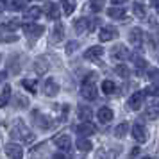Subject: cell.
Segmentation results:
<instances>
[{
    "mask_svg": "<svg viewBox=\"0 0 159 159\" xmlns=\"http://www.w3.org/2000/svg\"><path fill=\"white\" fill-rule=\"evenodd\" d=\"M127 130H129V123L123 122V123H120V125L115 129V136L116 138H123L125 134H127Z\"/></svg>",
    "mask_w": 159,
    "mask_h": 159,
    "instance_id": "28",
    "label": "cell"
},
{
    "mask_svg": "<svg viewBox=\"0 0 159 159\" xmlns=\"http://www.w3.org/2000/svg\"><path fill=\"white\" fill-rule=\"evenodd\" d=\"M9 98H11V88L7 86V84H4L2 86V107H6L7 106V102H9Z\"/></svg>",
    "mask_w": 159,
    "mask_h": 159,
    "instance_id": "24",
    "label": "cell"
},
{
    "mask_svg": "<svg viewBox=\"0 0 159 159\" xmlns=\"http://www.w3.org/2000/svg\"><path fill=\"white\" fill-rule=\"evenodd\" d=\"M39 59H41V57H39ZM47 68H48L47 63H43V65H41V61H38V63H36V72H45Z\"/></svg>",
    "mask_w": 159,
    "mask_h": 159,
    "instance_id": "39",
    "label": "cell"
},
{
    "mask_svg": "<svg viewBox=\"0 0 159 159\" xmlns=\"http://www.w3.org/2000/svg\"><path fill=\"white\" fill-rule=\"evenodd\" d=\"M36 123L39 127H43V129H48V127H50V122H48L43 115H41V118H38V115H36Z\"/></svg>",
    "mask_w": 159,
    "mask_h": 159,
    "instance_id": "34",
    "label": "cell"
},
{
    "mask_svg": "<svg viewBox=\"0 0 159 159\" xmlns=\"http://www.w3.org/2000/svg\"><path fill=\"white\" fill-rule=\"evenodd\" d=\"M115 72L118 73L120 77H123V79H127V77L130 75V70H129V68H127L125 65H118V66H115Z\"/></svg>",
    "mask_w": 159,
    "mask_h": 159,
    "instance_id": "30",
    "label": "cell"
},
{
    "mask_svg": "<svg viewBox=\"0 0 159 159\" xmlns=\"http://www.w3.org/2000/svg\"><path fill=\"white\" fill-rule=\"evenodd\" d=\"M91 109L88 107V106H79V109H77V116H79L80 120H84V122H88L89 118H91Z\"/></svg>",
    "mask_w": 159,
    "mask_h": 159,
    "instance_id": "20",
    "label": "cell"
},
{
    "mask_svg": "<svg viewBox=\"0 0 159 159\" xmlns=\"http://www.w3.org/2000/svg\"><path fill=\"white\" fill-rule=\"evenodd\" d=\"M97 25H98V18L95 16V18H91V20H89V29H88V30H95V27H97Z\"/></svg>",
    "mask_w": 159,
    "mask_h": 159,
    "instance_id": "40",
    "label": "cell"
},
{
    "mask_svg": "<svg viewBox=\"0 0 159 159\" xmlns=\"http://www.w3.org/2000/svg\"><path fill=\"white\" fill-rule=\"evenodd\" d=\"M54 159H65V157H63L61 154H57V156H54Z\"/></svg>",
    "mask_w": 159,
    "mask_h": 159,
    "instance_id": "44",
    "label": "cell"
},
{
    "mask_svg": "<svg viewBox=\"0 0 159 159\" xmlns=\"http://www.w3.org/2000/svg\"><path fill=\"white\" fill-rule=\"evenodd\" d=\"M152 7L156 13H159V0H152Z\"/></svg>",
    "mask_w": 159,
    "mask_h": 159,
    "instance_id": "41",
    "label": "cell"
},
{
    "mask_svg": "<svg viewBox=\"0 0 159 159\" xmlns=\"http://www.w3.org/2000/svg\"><path fill=\"white\" fill-rule=\"evenodd\" d=\"M115 89H116V86H115L113 80H104V82H102V91H104L106 95H113Z\"/></svg>",
    "mask_w": 159,
    "mask_h": 159,
    "instance_id": "25",
    "label": "cell"
},
{
    "mask_svg": "<svg viewBox=\"0 0 159 159\" xmlns=\"http://www.w3.org/2000/svg\"><path fill=\"white\" fill-rule=\"evenodd\" d=\"M113 109L109 107H100L98 109V122L100 123H109L111 120H113Z\"/></svg>",
    "mask_w": 159,
    "mask_h": 159,
    "instance_id": "15",
    "label": "cell"
},
{
    "mask_svg": "<svg viewBox=\"0 0 159 159\" xmlns=\"http://www.w3.org/2000/svg\"><path fill=\"white\" fill-rule=\"evenodd\" d=\"M115 6H120V4H123V2H127V0H111Z\"/></svg>",
    "mask_w": 159,
    "mask_h": 159,
    "instance_id": "42",
    "label": "cell"
},
{
    "mask_svg": "<svg viewBox=\"0 0 159 159\" xmlns=\"http://www.w3.org/2000/svg\"><path fill=\"white\" fill-rule=\"evenodd\" d=\"M104 54V48H102L100 45H97V47H91V48H88L86 52H84V59H88V61H95V59H98Z\"/></svg>",
    "mask_w": 159,
    "mask_h": 159,
    "instance_id": "14",
    "label": "cell"
},
{
    "mask_svg": "<svg viewBox=\"0 0 159 159\" xmlns=\"http://www.w3.org/2000/svg\"><path fill=\"white\" fill-rule=\"evenodd\" d=\"M77 7V4H75V0H63V11H65V15H72L73 11Z\"/></svg>",
    "mask_w": 159,
    "mask_h": 159,
    "instance_id": "23",
    "label": "cell"
},
{
    "mask_svg": "<svg viewBox=\"0 0 159 159\" xmlns=\"http://www.w3.org/2000/svg\"><path fill=\"white\" fill-rule=\"evenodd\" d=\"M52 36H54V39H56V41H61V39H63V36H65V29H63V25H61V23H56V27H54V34H52Z\"/></svg>",
    "mask_w": 159,
    "mask_h": 159,
    "instance_id": "26",
    "label": "cell"
},
{
    "mask_svg": "<svg viewBox=\"0 0 159 159\" xmlns=\"http://www.w3.org/2000/svg\"><path fill=\"white\" fill-rule=\"evenodd\" d=\"M80 95H82L86 100H95V98H97V86H95L93 82H82Z\"/></svg>",
    "mask_w": 159,
    "mask_h": 159,
    "instance_id": "4",
    "label": "cell"
},
{
    "mask_svg": "<svg viewBox=\"0 0 159 159\" xmlns=\"http://www.w3.org/2000/svg\"><path fill=\"white\" fill-rule=\"evenodd\" d=\"M56 145H57L59 150L68 152L72 148V139H70V136H66V134H61V136L56 138Z\"/></svg>",
    "mask_w": 159,
    "mask_h": 159,
    "instance_id": "13",
    "label": "cell"
},
{
    "mask_svg": "<svg viewBox=\"0 0 159 159\" xmlns=\"http://www.w3.org/2000/svg\"><path fill=\"white\" fill-rule=\"evenodd\" d=\"M89 9L93 13H100L102 9H104V0H91L89 2Z\"/></svg>",
    "mask_w": 159,
    "mask_h": 159,
    "instance_id": "31",
    "label": "cell"
},
{
    "mask_svg": "<svg viewBox=\"0 0 159 159\" xmlns=\"http://www.w3.org/2000/svg\"><path fill=\"white\" fill-rule=\"evenodd\" d=\"M77 148H79L80 152H89L93 148V145H91V141H88L86 138L80 136L79 139H77Z\"/></svg>",
    "mask_w": 159,
    "mask_h": 159,
    "instance_id": "21",
    "label": "cell"
},
{
    "mask_svg": "<svg viewBox=\"0 0 159 159\" xmlns=\"http://www.w3.org/2000/svg\"><path fill=\"white\" fill-rule=\"evenodd\" d=\"M23 32H25V36H29V38H39V36H43V25H38V23H25L23 25Z\"/></svg>",
    "mask_w": 159,
    "mask_h": 159,
    "instance_id": "3",
    "label": "cell"
},
{
    "mask_svg": "<svg viewBox=\"0 0 159 159\" xmlns=\"http://www.w3.org/2000/svg\"><path fill=\"white\" fill-rule=\"evenodd\" d=\"M143 39H145V34H143V30L141 29H132L129 32V41L132 45H136V47H141V43H143Z\"/></svg>",
    "mask_w": 159,
    "mask_h": 159,
    "instance_id": "11",
    "label": "cell"
},
{
    "mask_svg": "<svg viewBox=\"0 0 159 159\" xmlns=\"http://www.w3.org/2000/svg\"><path fill=\"white\" fill-rule=\"evenodd\" d=\"M39 16H41V7H38V6L29 7L25 11V18H29V20H38Z\"/></svg>",
    "mask_w": 159,
    "mask_h": 159,
    "instance_id": "22",
    "label": "cell"
},
{
    "mask_svg": "<svg viewBox=\"0 0 159 159\" xmlns=\"http://www.w3.org/2000/svg\"><path fill=\"white\" fill-rule=\"evenodd\" d=\"M73 27H75V30H77V32L80 34V32H84V30H88V29H89V20L82 16V18H79V20H75V23H73Z\"/></svg>",
    "mask_w": 159,
    "mask_h": 159,
    "instance_id": "18",
    "label": "cell"
},
{
    "mask_svg": "<svg viewBox=\"0 0 159 159\" xmlns=\"http://www.w3.org/2000/svg\"><path fill=\"white\" fill-rule=\"evenodd\" d=\"M27 127L23 125V122H16L15 125H13V130H11V136L13 138H20V139H23L25 143H32L34 141V134H30V132H27Z\"/></svg>",
    "mask_w": 159,
    "mask_h": 159,
    "instance_id": "1",
    "label": "cell"
},
{
    "mask_svg": "<svg viewBox=\"0 0 159 159\" xmlns=\"http://www.w3.org/2000/svg\"><path fill=\"white\" fill-rule=\"evenodd\" d=\"M107 16L109 18H113V20H123L125 18V9L123 7H113L107 9Z\"/></svg>",
    "mask_w": 159,
    "mask_h": 159,
    "instance_id": "17",
    "label": "cell"
},
{
    "mask_svg": "<svg viewBox=\"0 0 159 159\" xmlns=\"http://www.w3.org/2000/svg\"><path fill=\"white\" fill-rule=\"evenodd\" d=\"M20 27V23H18V20H11V22H6L4 25H2V29H4V32H7V30H16Z\"/></svg>",
    "mask_w": 159,
    "mask_h": 159,
    "instance_id": "32",
    "label": "cell"
},
{
    "mask_svg": "<svg viewBox=\"0 0 159 159\" xmlns=\"http://www.w3.org/2000/svg\"><path fill=\"white\" fill-rule=\"evenodd\" d=\"M77 47H79V43H77V41H70V43H68V47H66V52L70 54V52H73Z\"/></svg>",
    "mask_w": 159,
    "mask_h": 159,
    "instance_id": "38",
    "label": "cell"
},
{
    "mask_svg": "<svg viewBox=\"0 0 159 159\" xmlns=\"http://www.w3.org/2000/svg\"><path fill=\"white\" fill-rule=\"evenodd\" d=\"M145 95H150V97H159V86H148L145 89Z\"/></svg>",
    "mask_w": 159,
    "mask_h": 159,
    "instance_id": "35",
    "label": "cell"
},
{
    "mask_svg": "<svg viewBox=\"0 0 159 159\" xmlns=\"http://www.w3.org/2000/svg\"><path fill=\"white\" fill-rule=\"evenodd\" d=\"M139 159H150V157H147V156H145V157H139Z\"/></svg>",
    "mask_w": 159,
    "mask_h": 159,
    "instance_id": "45",
    "label": "cell"
},
{
    "mask_svg": "<svg viewBox=\"0 0 159 159\" xmlns=\"http://www.w3.org/2000/svg\"><path fill=\"white\" fill-rule=\"evenodd\" d=\"M43 13L47 15V18H50V20H57L59 18V7L56 6V2H47L43 6Z\"/></svg>",
    "mask_w": 159,
    "mask_h": 159,
    "instance_id": "10",
    "label": "cell"
},
{
    "mask_svg": "<svg viewBox=\"0 0 159 159\" xmlns=\"http://www.w3.org/2000/svg\"><path fill=\"white\" fill-rule=\"evenodd\" d=\"M6 6H7V0H2V9H6Z\"/></svg>",
    "mask_w": 159,
    "mask_h": 159,
    "instance_id": "43",
    "label": "cell"
},
{
    "mask_svg": "<svg viewBox=\"0 0 159 159\" xmlns=\"http://www.w3.org/2000/svg\"><path fill=\"white\" fill-rule=\"evenodd\" d=\"M43 93L47 95V97H56V95L59 93V86L57 82L54 79H47L43 84Z\"/></svg>",
    "mask_w": 159,
    "mask_h": 159,
    "instance_id": "8",
    "label": "cell"
},
{
    "mask_svg": "<svg viewBox=\"0 0 159 159\" xmlns=\"http://www.w3.org/2000/svg\"><path fill=\"white\" fill-rule=\"evenodd\" d=\"M16 39H18L16 34H4V38H2L4 43H13V41H16Z\"/></svg>",
    "mask_w": 159,
    "mask_h": 159,
    "instance_id": "37",
    "label": "cell"
},
{
    "mask_svg": "<svg viewBox=\"0 0 159 159\" xmlns=\"http://www.w3.org/2000/svg\"><path fill=\"white\" fill-rule=\"evenodd\" d=\"M111 56L115 59H120V61H123V59H127L130 56L129 48L125 47V45H115L113 48H111Z\"/></svg>",
    "mask_w": 159,
    "mask_h": 159,
    "instance_id": "5",
    "label": "cell"
},
{
    "mask_svg": "<svg viewBox=\"0 0 159 159\" xmlns=\"http://www.w3.org/2000/svg\"><path fill=\"white\" fill-rule=\"evenodd\" d=\"M22 86L29 91V93H36V80H32V79H25V80H22Z\"/></svg>",
    "mask_w": 159,
    "mask_h": 159,
    "instance_id": "27",
    "label": "cell"
},
{
    "mask_svg": "<svg viewBox=\"0 0 159 159\" xmlns=\"http://www.w3.org/2000/svg\"><path fill=\"white\" fill-rule=\"evenodd\" d=\"M118 36V30L115 27H104V29L98 32V39H100L102 43H106V41H111V39H115Z\"/></svg>",
    "mask_w": 159,
    "mask_h": 159,
    "instance_id": "7",
    "label": "cell"
},
{
    "mask_svg": "<svg viewBox=\"0 0 159 159\" xmlns=\"http://www.w3.org/2000/svg\"><path fill=\"white\" fill-rule=\"evenodd\" d=\"M23 6H25V0H13L11 2V9L13 11H22Z\"/></svg>",
    "mask_w": 159,
    "mask_h": 159,
    "instance_id": "33",
    "label": "cell"
},
{
    "mask_svg": "<svg viewBox=\"0 0 159 159\" xmlns=\"http://www.w3.org/2000/svg\"><path fill=\"white\" fill-rule=\"evenodd\" d=\"M143 100H145V93H134V95H130V98L127 100V106L132 111H138V109L141 107Z\"/></svg>",
    "mask_w": 159,
    "mask_h": 159,
    "instance_id": "9",
    "label": "cell"
},
{
    "mask_svg": "<svg viewBox=\"0 0 159 159\" xmlns=\"http://www.w3.org/2000/svg\"><path fill=\"white\" fill-rule=\"evenodd\" d=\"M147 116L154 120V118H157L159 116V100H152L148 106H147Z\"/></svg>",
    "mask_w": 159,
    "mask_h": 159,
    "instance_id": "16",
    "label": "cell"
},
{
    "mask_svg": "<svg viewBox=\"0 0 159 159\" xmlns=\"http://www.w3.org/2000/svg\"><path fill=\"white\" fill-rule=\"evenodd\" d=\"M132 13H134V16L136 18H139V20H143L145 16H147V9H145L143 4H139V2H136L134 6H132Z\"/></svg>",
    "mask_w": 159,
    "mask_h": 159,
    "instance_id": "19",
    "label": "cell"
},
{
    "mask_svg": "<svg viewBox=\"0 0 159 159\" xmlns=\"http://www.w3.org/2000/svg\"><path fill=\"white\" fill-rule=\"evenodd\" d=\"M132 136L136 139L138 143H145L147 139H148V134H147V129H145V125L141 122H136L134 123V127H132Z\"/></svg>",
    "mask_w": 159,
    "mask_h": 159,
    "instance_id": "2",
    "label": "cell"
},
{
    "mask_svg": "<svg viewBox=\"0 0 159 159\" xmlns=\"http://www.w3.org/2000/svg\"><path fill=\"white\" fill-rule=\"evenodd\" d=\"M134 63H136V72L139 73V75H141V73L147 70V66H148V65H147V61H145L143 57H136V59H134Z\"/></svg>",
    "mask_w": 159,
    "mask_h": 159,
    "instance_id": "29",
    "label": "cell"
},
{
    "mask_svg": "<svg viewBox=\"0 0 159 159\" xmlns=\"http://www.w3.org/2000/svg\"><path fill=\"white\" fill-rule=\"evenodd\" d=\"M148 79H150L152 82H159V70H156V68L148 70Z\"/></svg>",
    "mask_w": 159,
    "mask_h": 159,
    "instance_id": "36",
    "label": "cell"
},
{
    "mask_svg": "<svg viewBox=\"0 0 159 159\" xmlns=\"http://www.w3.org/2000/svg\"><path fill=\"white\" fill-rule=\"evenodd\" d=\"M6 154H7L11 159H23V150L20 145L16 143H9L6 145Z\"/></svg>",
    "mask_w": 159,
    "mask_h": 159,
    "instance_id": "6",
    "label": "cell"
},
{
    "mask_svg": "<svg viewBox=\"0 0 159 159\" xmlns=\"http://www.w3.org/2000/svg\"><path fill=\"white\" fill-rule=\"evenodd\" d=\"M95 130H97V127H95L89 120H88V122H84V123H80L79 127H77V132H79L80 136H84V138L95 134Z\"/></svg>",
    "mask_w": 159,
    "mask_h": 159,
    "instance_id": "12",
    "label": "cell"
}]
</instances>
